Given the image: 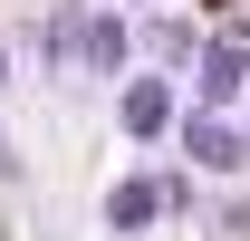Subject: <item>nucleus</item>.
<instances>
[{
    "label": "nucleus",
    "instance_id": "nucleus-5",
    "mask_svg": "<svg viewBox=\"0 0 250 241\" xmlns=\"http://www.w3.org/2000/svg\"><path fill=\"white\" fill-rule=\"evenodd\" d=\"M125 48H135V29L125 20H106V10H77V68H96V77H116Z\"/></svg>",
    "mask_w": 250,
    "mask_h": 241
},
{
    "label": "nucleus",
    "instance_id": "nucleus-6",
    "mask_svg": "<svg viewBox=\"0 0 250 241\" xmlns=\"http://www.w3.org/2000/svg\"><path fill=\"white\" fill-rule=\"evenodd\" d=\"M154 48H164V58H202V39H192V20H164V29H154Z\"/></svg>",
    "mask_w": 250,
    "mask_h": 241
},
{
    "label": "nucleus",
    "instance_id": "nucleus-3",
    "mask_svg": "<svg viewBox=\"0 0 250 241\" xmlns=\"http://www.w3.org/2000/svg\"><path fill=\"white\" fill-rule=\"evenodd\" d=\"M125 135H135V145H154V135H173V125H183V106H173V77H125Z\"/></svg>",
    "mask_w": 250,
    "mask_h": 241
},
{
    "label": "nucleus",
    "instance_id": "nucleus-1",
    "mask_svg": "<svg viewBox=\"0 0 250 241\" xmlns=\"http://www.w3.org/2000/svg\"><path fill=\"white\" fill-rule=\"evenodd\" d=\"M173 135H183L192 174H241V154H250V125H221V106H192Z\"/></svg>",
    "mask_w": 250,
    "mask_h": 241
},
{
    "label": "nucleus",
    "instance_id": "nucleus-4",
    "mask_svg": "<svg viewBox=\"0 0 250 241\" xmlns=\"http://www.w3.org/2000/svg\"><path fill=\"white\" fill-rule=\"evenodd\" d=\"M173 203H183V183H154V174H125L116 193H106V232H145V222H164Z\"/></svg>",
    "mask_w": 250,
    "mask_h": 241
},
{
    "label": "nucleus",
    "instance_id": "nucleus-7",
    "mask_svg": "<svg viewBox=\"0 0 250 241\" xmlns=\"http://www.w3.org/2000/svg\"><path fill=\"white\" fill-rule=\"evenodd\" d=\"M0 77H10V39H0Z\"/></svg>",
    "mask_w": 250,
    "mask_h": 241
},
{
    "label": "nucleus",
    "instance_id": "nucleus-2",
    "mask_svg": "<svg viewBox=\"0 0 250 241\" xmlns=\"http://www.w3.org/2000/svg\"><path fill=\"white\" fill-rule=\"evenodd\" d=\"M192 106H231V96H250V48L241 39H202V58H192Z\"/></svg>",
    "mask_w": 250,
    "mask_h": 241
}]
</instances>
